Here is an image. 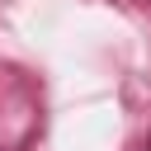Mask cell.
Segmentation results:
<instances>
[{"label":"cell","instance_id":"6da1fadb","mask_svg":"<svg viewBox=\"0 0 151 151\" xmlns=\"http://www.w3.org/2000/svg\"><path fill=\"white\" fill-rule=\"evenodd\" d=\"M146 151H151V146H146Z\"/></svg>","mask_w":151,"mask_h":151}]
</instances>
